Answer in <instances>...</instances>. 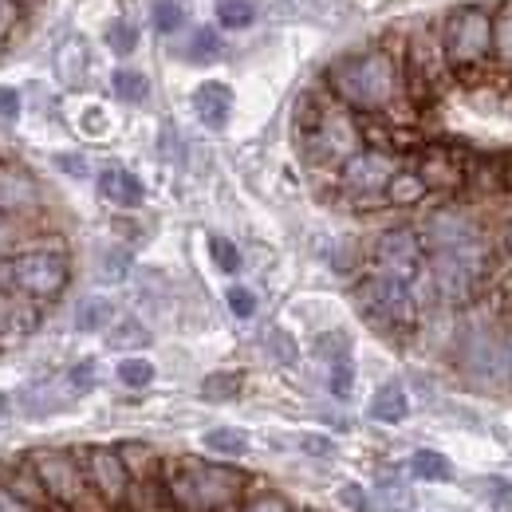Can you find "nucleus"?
I'll return each mask as SVG.
<instances>
[{
	"label": "nucleus",
	"instance_id": "obj_1",
	"mask_svg": "<svg viewBox=\"0 0 512 512\" xmlns=\"http://www.w3.org/2000/svg\"><path fill=\"white\" fill-rule=\"evenodd\" d=\"M327 91L355 115H390L406 99L402 60L390 48L347 52L327 67Z\"/></svg>",
	"mask_w": 512,
	"mask_h": 512
},
{
	"label": "nucleus",
	"instance_id": "obj_2",
	"mask_svg": "<svg viewBox=\"0 0 512 512\" xmlns=\"http://www.w3.org/2000/svg\"><path fill=\"white\" fill-rule=\"evenodd\" d=\"M300 146L312 166H343L351 154L363 150V130L351 107H343L331 91L327 95H304L300 99Z\"/></svg>",
	"mask_w": 512,
	"mask_h": 512
},
{
	"label": "nucleus",
	"instance_id": "obj_3",
	"mask_svg": "<svg viewBox=\"0 0 512 512\" xmlns=\"http://www.w3.org/2000/svg\"><path fill=\"white\" fill-rule=\"evenodd\" d=\"M162 485H166V497L182 512H221L241 497L245 473L233 465H209L197 457H182V461L162 465Z\"/></svg>",
	"mask_w": 512,
	"mask_h": 512
},
{
	"label": "nucleus",
	"instance_id": "obj_4",
	"mask_svg": "<svg viewBox=\"0 0 512 512\" xmlns=\"http://www.w3.org/2000/svg\"><path fill=\"white\" fill-rule=\"evenodd\" d=\"M438 36L453 79H477L493 60V16L481 4L453 8Z\"/></svg>",
	"mask_w": 512,
	"mask_h": 512
},
{
	"label": "nucleus",
	"instance_id": "obj_5",
	"mask_svg": "<svg viewBox=\"0 0 512 512\" xmlns=\"http://www.w3.org/2000/svg\"><path fill=\"white\" fill-rule=\"evenodd\" d=\"M355 300H359L363 316L386 331H414L422 320V304L414 296V284H406L390 272H379V268L359 280Z\"/></svg>",
	"mask_w": 512,
	"mask_h": 512
},
{
	"label": "nucleus",
	"instance_id": "obj_6",
	"mask_svg": "<svg viewBox=\"0 0 512 512\" xmlns=\"http://www.w3.org/2000/svg\"><path fill=\"white\" fill-rule=\"evenodd\" d=\"M8 276H12V288L28 300H56L71 280V264L64 249L40 245V249L8 256Z\"/></svg>",
	"mask_w": 512,
	"mask_h": 512
},
{
	"label": "nucleus",
	"instance_id": "obj_7",
	"mask_svg": "<svg viewBox=\"0 0 512 512\" xmlns=\"http://www.w3.org/2000/svg\"><path fill=\"white\" fill-rule=\"evenodd\" d=\"M402 75H406V95L414 99H438L449 87L453 71L442 52V36L434 32H414L406 52H402Z\"/></svg>",
	"mask_w": 512,
	"mask_h": 512
},
{
	"label": "nucleus",
	"instance_id": "obj_8",
	"mask_svg": "<svg viewBox=\"0 0 512 512\" xmlns=\"http://www.w3.org/2000/svg\"><path fill=\"white\" fill-rule=\"evenodd\" d=\"M28 465H32V473H36V481H40V489H44V497H52L56 505H83L87 501V469L67 453V449H36L32 457H28Z\"/></svg>",
	"mask_w": 512,
	"mask_h": 512
},
{
	"label": "nucleus",
	"instance_id": "obj_9",
	"mask_svg": "<svg viewBox=\"0 0 512 512\" xmlns=\"http://www.w3.org/2000/svg\"><path fill=\"white\" fill-rule=\"evenodd\" d=\"M426 260H430L426 241L410 225L386 229V233H379V241H375V268L398 276V280H406V284H414L426 272Z\"/></svg>",
	"mask_w": 512,
	"mask_h": 512
},
{
	"label": "nucleus",
	"instance_id": "obj_10",
	"mask_svg": "<svg viewBox=\"0 0 512 512\" xmlns=\"http://www.w3.org/2000/svg\"><path fill=\"white\" fill-rule=\"evenodd\" d=\"M398 174V158L375 150V146H363L359 154H351L343 166H339V186L359 197V201H379L386 193V182Z\"/></svg>",
	"mask_w": 512,
	"mask_h": 512
},
{
	"label": "nucleus",
	"instance_id": "obj_11",
	"mask_svg": "<svg viewBox=\"0 0 512 512\" xmlns=\"http://www.w3.org/2000/svg\"><path fill=\"white\" fill-rule=\"evenodd\" d=\"M422 241H426V253H449V249L477 245V241H481V229H477V221H473L465 209L442 205V209L430 213Z\"/></svg>",
	"mask_w": 512,
	"mask_h": 512
},
{
	"label": "nucleus",
	"instance_id": "obj_12",
	"mask_svg": "<svg viewBox=\"0 0 512 512\" xmlns=\"http://www.w3.org/2000/svg\"><path fill=\"white\" fill-rule=\"evenodd\" d=\"M83 469H87L91 489L103 497V505H123V501H127L130 473H127V465H123V457H119V449H107V446L87 449Z\"/></svg>",
	"mask_w": 512,
	"mask_h": 512
},
{
	"label": "nucleus",
	"instance_id": "obj_13",
	"mask_svg": "<svg viewBox=\"0 0 512 512\" xmlns=\"http://www.w3.org/2000/svg\"><path fill=\"white\" fill-rule=\"evenodd\" d=\"M418 174L430 190H461L465 186V154H457L449 146H426L422 162H418Z\"/></svg>",
	"mask_w": 512,
	"mask_h": 512
},
{
	"label": "nucleus",
	"instance_id": "obj_14",
	"mask_svg": "<svg viewBox=\"0 0 512 512\" xmlns=\"http://www.w3.org/2000/svg\"><path fill=\"white\" fill-rule=\"evenodd\" d=\"M193 111H197V119L209 130H225L229 115H233V91L225 83L209 79V83H201L193 91Z\"/></svg>",
	"mask_w": 512,
	"mask_h": 512
},
{
	"label": "nucleus",
	"instance_id": "obj_15",
	"mask_svg": "<svg viewBox=\"0 0 512 512\" xmlns=\"http://www.w3.org/2000/svg\"><path fill=\"white\" fill-rule=\"evenodd\" d=\"M99 197L111 201V205H119V209H138L142 197H146V190H142V182H138L130 170H123V166H107V170L99 174Z\"/></svg>",
	"mask_w": 512,
	"mask_h": 512
},
{
	"label": "nucleus",
	"instance_id": "obj_16",
	"mask_svg": "<svg viewBox=\"0 0 512 512\" xmlns=\"http://www.w3.org/2000/svg\"><path fill=\"white\" fill-rule=\"evenodd\" d=\"M426 193H430V186L422 182V174H418V170H398V174L386 182L383 201L386 205H398V209H410V205H422V201H426Z\"/></svg>",
	"mask_w": 512,
	"mask_h": 512
},
{
	"label": "nucleus",
	"instance_id": "obj_17",
	"mask_svg": "<svg viewBox=\"0 0 512 512\" xmlns=\"http://www.w3.org/2000/svg\"><path fill=\"white\" fill-rule=\"evenodd\" d=\"M32 201H36V182L24 170L0 162V213L4 209H20V205H32Z\"/></svg>",
	"mask_w": 512,
	"mask_h": 512
},
{
	"label": "nucleus",
	"instance_id": "obj_18",
	"mask_svg": "<svg viewBox=\"0 0 512 512\" xmlns=\"http://www.w3.org/2000/svg\"><path fill=\"white\" fill-rule=\"evenodd\" d=\"M410 414V398H406V390L398 383H386L375 390V398H371V418L375 422H386V426H394V422H402Z\"/></svg>",
	"mask_w": 512,
	"mask_h": 512
},
{
	"label": "nucleus",
	"instance_id": "obj_19",
	"mask_svg": "<svg viewBox=\"0 0 512 512\" xmlns=\"http://www.w3.org/2000/svg\"><path fill=\"white\" fill-rule=\"evenodd\" d=\"M24 300H28V296H24ZM24 300H16V296L0 292V343L16 339L20 331H28V327L36 323V312H32Z\"/></svg>",
	"mask_w": 512,
	"mask_h": 512
},
{
	"label": "nucleus",
	"instance_id": "obj_20",
	"mask_svg": "<svg viewBox=\"0 0 512 512\" xmlns=\"http://www.w3.org/2000/svg\"><path fill=\"white\" fill-rule=\"evenodd\" d=\"M115 320V304L107 296H87L75 308V331H107Z\"/></svg>",
	"mask_w": 512,
	"mask_h": 512
},
{
	"label": "nucleus",
	"instance_id": "obj_21",
	"mask_svg": "<svg viewBox=\"0 0 512 512\" xmlns=\"http://www.w3.org/2000/svg\"><path fill=\"white\" fill-rule=\"evenodd\" d=\"M119 457L127 465L130 481H150L158 473V453L146 446V442H123L119 446Z\"/></svg>",
	"mask_w": 512,
	"mask_h": 512
},
{
	"label": "nucleus",
	"instance_id": "obj_22",
	"mask_svg": "<svg viewBox=\"0 0 512 512\" xmlns=\"http://www.w3.org/2000/svg\"><path fill=\"white\" fill-rule=\"evenodd\" d=\"M201 446L209 449V453H217V457H245V453H249V438H245V430L217 426V430H209V434L201 438Z\"/></svg>",
	"mask_w": 512,
	"mask_h": 512
},
{
	"label": "nucleus",
	"instance_id": "obj_23",
	"mask_svg": "<svg viewBox=\"0 0 512 512\" xmlns=\"http://www.w3.org/2000/svg\"><path fill=\"white\" fill-rule=\"evenodd\" d=\"M410 473L422 477V481H449L453 477V461L438 449H418L410 457Z\"/></svg>",
	"mask_w": 512,
	"mask_h": 512
},
{
	"label": "nucleus",
	"instance_id": "obj_24",
	"mask_svg": "<svg viewBox=\"0 0 512 512\" xmlns=\"http://www.w3.org/2000/svg\"><path fill=\"white\" fill-rule=\"evenodd\" d=\"M493 60L512 71V0L493 16Z\"/></svg>",
	"mask_w": 512,
	"mask_h": 512
},
{
	"label": "nucleus",
	"instance_id": "obj_25",
	"mask_svg": "<svg viewBox=\"0 0 512 512\" xmlns=\"http://www.w3.org/2000/svg\"><path fill=\"white\" fill-rule=\"evenodd\" d=\"M111 91H115L123 103H142V99L150 95V79H146L142 71H134V67H119V71L111 75Z\"/></svg>",
	"mask_w": 512,
	"mask_h": 512
},
{
	"label": "nucleus",
	"instance_id": "obj_26",
	"mask_svg": "<svg viewBox=\"0 0 512 512\" xmlns=\"http://www.w3.org/2000/svg\"><path fill=\"white\" fill-rule=\"evenodd\" d=\"M130 276V253L127 249H103L95 260V280L99 284H119Z\"/></svg>",
	"mask_w": 512,
	"mask_h": 512
},
{
	"label": "nucleus",
	"instance_id": "obj_27",
	"mask_svg": "<svg viewBox=\"0 0 512 512\" xmlns=\"http://www.w3.org/2000/svg\"><path fill=\"white\" fill-rule=\"evenodd\" d=\"M221 56H225V44H221V36H217L213 28H197L190 36L186 60H193V64H213V60H221Z\"/></svg>",
	"mask_w": 512,
	"mask_h": 512
},
{
	"label": "nucleus",
	"instance_id": "obj_28",
	"mask_svg": "<svg viewBox=\"0 0 512 512\" xmlns=\"http://www.w3.org/2000/svg\"><path fill=\"white\" fill-rule=\"evenodd\" d=\"M186 4L182 0H154V8H150V20H154V32H162V36H174L182 24H186Z\"/></svg>",
	"mask_w": 512,
	"mask_h": 512
},
{
	"label": "nucleus",
	"instance_id": "obj_29",
	"mask_svg": "<svg viewBox=\"0 0 512 512\" xmlns=\"http://www.w3.org/2000/svg\"><path fill=\"white\" fill-rule=\"evenodd\" d=\"M146 343H150V331L138 320H119L107 331V347H115V351H138Z\"/></svg>",
	"mask_w": 512,
	"mask_h": 512
},
{
	"label": "nucleus",
	"instance_id": "obj_30",
	"mask_svg": "<svg viewBox=\"0 0 512 512\" xmlns=\"http://www.w3.org/2000/svg\"><path fill=\"white\" fill-rule=\"evenodd\" d=\"M241 375L237 371H217V375H209L205 383H201V394L209 398V402H233L237 394H241Z\"/></svg>",
	"mask_w": 512,
	"mask_h": 512
},
{
	"label": "nucleus",
	"instance_id": "obj_31",
	"mask_svg": "<svg viewBox=\"0 0 512 512\" xmlns=\"http://www.w3.org/2000/svg\"><path fill=\"white\" fill-rule=\"evenodd\" d=\"M256 20V4L249 0H221L217 4V24L221 28H249Z\"/></svg>",
	"mask_w": 512,
	"mask_h": 512
},
{
	"label": "nucleus",
	"instance_id": "obj_32",
	"mask_svg": "<svg viewBox=\"0 0 512 512\" xmlns=\"http://www.w3.org/2000/svg\"><path fill=\"white\" fill-rule=\"evenodd\" d=\"M83 67H87V52H83V44H79V40H67L64 48H60V56H56V71L64 75V83H79Z\"/></svg>",
	"mask_w": 512,
	"mask_h": 512
},
{
	"label": "nucleus",
	"instance_id": "obj_33",
	"mask_svg": "<svg viewBox=\"0 0 512 512\" xmlns=\"http://www.w3.org/2000/svg\"><path fill=\"white\" fill-rule=\"evenodd\" d=\"M119 383L130 386V390H142V386L154 383V363L150 359H138V355H130L119 363Z\"/></svg>",
	"mask_w": 512,
	"mask_h": 512
},
{
	"label": "nucleus",
	"instance_id": "obj_34",
	"mask_svg": "<svg viewBox=\"0 0 512 512\" xmlns=\"http://www.w3.org/2000/svg\"><path fill=\"white\" fill-rule=\"evenodd\" d=\"M107 48H111L115 56H130V52L138 48V28L127 24V20H111V24H107Z\"/></svg>",
	"mask_w": 512,
	"mask_h": 512
},
{
	"label": "nucleus",
	"instance_id": "obj_35",
	"mask_svg": "<svg viewBox=\"0 0 512 512\" xmlns=\"http://www.w3.org/2000/svg\"><path fill=\"white\" fill-rule=\"evenodd\" d=\"M209 256H213V264H217L225 276L241 272V253H237V245H233L229 237H209Z\"/></svg>",
	"mask_w": 512,
	"mask_h": 512
},
{
	"label": "nucleus",
	"instance_id": "obj_36",
	"mask_svg": "<svg viewBox=\"0 0 512 512\" xmlns=\"http://www.w3.org/2000/svg\"><path fill=\"white\" fill-rule=\"evenodd\" d=\"M327 386H331L335 398H347V394H351V386H355V367H351L347 355L331 363V379H327Z\"/></svg>",
	"mask_w": 512,
	"mask_h": 512
},
{
	"label": "nucleus",
	"instance_id": "obj_37",
	"mask_svg": "<svg viewBox=\"0 0 512 512\" xmlns=\"http://www.w3.org/2000/svg\"><path fill=\"white\" fill-rule=\"evenodd\" d=\"M225 304H229V312H233L237 320H253L256 316V296L249 288H241V284H233V288L225 292Z\"/></svg>",
	"mask_w": 512,
	"mask_h": 512
},
{
	"label": "nucleus",
	"instance_id": "obj_38",
	"mask_svg": "<svg viewBox=\"0 0 512 512\" xmlns=\"http://www.w3.org/2000/svg\"><path fill=\"white\" fill-rule=\"evenodd\" d=\"M0 512H44L36 501H28L24 493H16L8 481H0Z\"/></svg>",
	"mask_w": 512,
	"mask_h": 512
},
{
	"label": "nucleus",
	"instance_id": "obj_39",
	"mask_svg": "<svg viewBox=\"0 0 512 512\" xmlns=\"http://www.w3.org/2000/svg\"><path fill=\"white\" fill-rule=\"evenodd\" d=\"M67 386H71L75 394L91 390V386H95V359H79V363L67 371Z\"/></svg>",
	"mask_w": 512,
	"mask_h": 512
},
{
	"label": "nucleus",
	"instance_id": "obj_40",
	"mask_svg": "<svg viewBox=\"0 0 512 512\" xmlns=\"http://www.w3.org/2000/svg\"><path fill=\"white\" fill-rule=\"evenodd\" d=\"M339 505L351 512H371V497L363 485H339Z\"/></svg>",
	"mask_w": 512,
	"mask_h": 512
},
{
	"label": "nucleus",
	"instance_id": "obj_41",
	"mask_svg": "<svg viewBox=\"0 0 512 512\" xmlns=\"http://www.w3.org/2000/svg\"><path fill=\"white\" fill-rule=\"evenodd\" d=\"M241 512H292V505H288L280 493H260V497H253Z\"/></svg>",
	"mask_w": 512,
	"mask_h": 512
},
{
	"label": "nucleus",
	"instance_id": "obj_42",
	"mask_svg": "<svg viewBox=\"0 0 512 512\" xmlns=\"http://www.w3.org/2000/svg\"><path fill=\"white\" fill-rule=\"evenodd\" d=\"M20 119V95L12 87H0V123H16Z\"/></svg>",
	"mask_w": 512,
	"mask_h": 512
},
{
	"label": "nucleus",
	"instance_id": "obj_43",
	"mask_svg": "<svg viewBox=\"0 0 512 512\" xmlns=\"http://www.w3.org/2000/svg\"><path fill=\"white\" fill-rule=\"evenodd\" d=\"M20 24V4L16 0H0V40Z\"/></svg>",
	"mask_w": 512,
	"mask_h": 512
},
{
	"label": "nucleus",
	"instance_id": "obj_44",
	"mask_svg": "<svg viewBox=\"0 0 512 512\" xmlns=\"http://www.w3.org/2000/svg\"><path fill=\"white\" fill-rule=\"evenodd\" d=\"M64 174H71V178H87V158H79V154H56L52 158Z\"/></svg>",
	"mask_w": 512,
	"mask_h": 512
},
{
	"label": "nucleus",
	"instance_id": "obj_45",
	"mask_svg": "<svg viewBox=\"0 0 512 512\" xmlns=\"http://www.w3.org/2000/svg\"><path fill=\"white\" fill-rule=\"evenodd\" d=\"M16 237H20V221H16V217H8V213H0V253H4V249H12V245H16Z\"/></svg>",
	"mask_w": 512,
	"mask_h": 512
},
{
	"label": "nucleus",
	"instance_id": "obj_46",
	"mask_svg": "<svg viewBox=\"0 0 512 512\" xmlns=\"http://www.w3.org/2000/svg\"><path fill=\"white\" fill-rule=\"evenodd\" d=\"M493 284H497V292L512 304V260H505V264L493 272Z\"/></svg>",
	"mask_w": 512,
	"mask_h": 512
},
{
	"label": "nucleus",
	"instance_id": "obj_47",
	"mask_svg": "<svg viewBox=\"0 0 512 512\" xmlns=\"http://www.w3.org/2000/svg\"><path fill=\"white\" fill-rule=\"evenodd\" d=\"M300 446L308 449V453H331V442H327V438H312V434H308Z\"/></svg>",
	"mask_w": 512,
	"mask_h": 512
},
{
	"label": "nucleus",
	"instance_id": "obj_48",
	"mask_svg": "<svg viewBox=\"0 0 512 512\" xmlns=\"http://www.w3.org/2000/svg\"><path fill=\"white\" fill-rule=\"evenodd\" d=\"M103 115H99V107H91L87 115H83V127H91V130H103V123H99Z\"/></svg>",
	"mask_w": 512,
	"mask_h": 512
},
{
	"label": "nucleus",
	"instance_id": "obj_49",
	"mask_svg": "<svg viewBox=\"0 0 512 512\" xmlns=\"http://www.w3.org/2000/svg\"><path fill=\"white\" fill-rule=\"evenodd\" d=\"M12 288V276H8V260H0V292Z\"/></svg>",
	"mask_w": 512,
	"mask_h": 512
},
{
	"label": "nucleus",
	"instance_id": "obj_50",
	"mask_svg": "<svg viewBox=\"0 0 512 512\" xmlns=\"http://www.w3.org/2000/svg\"><path fill=\"white\" fill-rule=\"evenodd\" d=\"M505 371H509V379H512V335L505 339Z\"/></svg>",
	"mask_w": 512,
	"mask_h": 512
},
{
	"label": "nucleus",
	"instance_id": "obj_51",
	"mask_svg": "<svg viewBox=\"0 0 512 512\" xmlns=\"http://www.w3.org/2000/svg\"><path fill=\"white\" fill-rule=\"evenodd\" d=\"M4 414H8V394L0 390V418H4Z\"/></svg>",
	"mask_w": 512,
	"mask_h": 512
},
{
	"label": "nucleus",
	"instance_id": "obj_52",
	"mask_svg": "<svg viewBox=\"0 0 512 512\" xmlns=\"http://www.w3.org/2000/svg\"><path fill=\"white\" fill-rule=\"evenodd\" d=\"M505 245H509V253H512V225H509V233H505Z\"/></svg>",
	"mask_w": 512,
	"mask_h": 512
},
{
	"label": "nucleus",
	"instance_id": "obj_53",
	"mask_svg": "<svg viewBox=\"0 0 512 512\" xmlns=\"http://www.w3.org/2000/svg\"><path fill=\"white\" fill-rule=\"evenodd\" d=\"M292 512H316V509H292Z\"/></svg>",
	"mask_w": 512,
	"mask_h": 512
},
{
	"label": "nucleus",
	"instance_id": "obj_54",
	"mask_svg": "<svg viewBox=\"0 0 512 512\" xmlns=\"http://www.w3.org/2000/svg\"><path fill=\"white\" fill-rule=\"evenodd\" d=\"M0 52H4V40H0Z\"/></svg>",
	"mask_w": 512,
	"mask_h": 512
},
{
	"label": "nucleus",
	"instance_id": "obj_55",
	"mask_svg": "<svg viewBox=\"0 0 512 512\" xmlns=\"http://www.w3.org/2000/svg\"><path fill=\"white\" fill-rule=\"evenodd\" d=\"M16 4H24V0H16Z\"/></svg>",
	"mask_w": 512,
	"mask_h": 512
}]
</instances>
